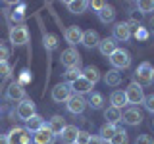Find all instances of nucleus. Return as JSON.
Masks as SVG:
<instances>
[{"label":"nucleus","instance_id":"nucleus-1","mask_svg":"<svg viewBox=\"0 0 154 144\" xmlns=\"http://www.w3.org/2000/svg\"><path fill=\"white\" fill-rule=\"evenodd\" d=\"M139 86H150L154 83V67L148 62H143L141 65L135 69V81Z\"/></svg>","mask_w":154,"mask_h":144},{"label":"nucleus","instance_id":"nucleus-2","mask_svg":"<svg viewBox=\"0 0 154 144\" xmlns=\"http://www.w3.org/2000/svg\"><path fill=\"white\" fill-rule=\"evenodd\" d=\"M29 29L25 25H21V23H17V25L10 27V42H12L14 46H25L29 42Z\"/></svg>","mask_w":154,"mask_h":144},{"label":"nucleus","instance_id":"nucleus-3","mask_svg":"<svg viewBox=\"0 0 154 144\" xmlns=\"http://www.w3.org/2000/svg\"><path fill=\"white\" fill-rule=\"evenodd\" d=\"M6 138H8V144H31L33 142L31 133L25 127H14L6 134Z\"/></svg>","mask_w":154,"mask_h":144},{"label":"nucleus","instance_id":"nucleus-4","mask_svg":"<svg viewBox=\"0 0 154 144\" xmlns=\"http://www.w3.org/2000/svg\"><path fill=\"white\" fill-rule=\"evenodd\" d=\"M110 64H112L114 69H127L131 65V54H129L125 48H118L112 56H110Z\"/></svg>","mask_w":154,"mask_h":144},{"label":"nucleus","instance_id":"nucleus-5","mask_svg":"<svg viewBox=\"0 0 154 144\" xmlns=\"http://www.w3.org/2000/svg\"><path fill=\"white\" fill-rule=\"evenodd\" d=\"M60 62H62V65H64L66 69H71V67H79V65H81V56H79V52H77L75 48H67V50L62 52Z\"/></svg>","mask_w":154,"mask_h":144},{"label":"nucleus","instance_id":"nucleus-6","mask_svg":"<svg viewBox=\"0 0 154 144\" xmlns=\"http://www.w3.org/2000/svg\"><path fill=\"white\" fill-rule=\"evenodd\" d=\"M71 96H73V90H71V86L67 83H60V85H56L54 88H52V100L58 102V104L67 102Z\"/></svg>","mask_w":154,"mask_h":144},{"label":"nucleus","instance_id":"nucleus-7","mask_svg":"<svg viewBox=\"0 0 154 144\" xmlns=\"http://www.w3.org/2000/svg\"><path fill=\"white\" fill-rule=\"evenodd\" d=\"M125 92V100H127V104H143L144 100V94H143V86H139L137 83H129V86L123 90Z\"/></svg>","mask_w":154,"mask_h":144},{"label":"nucleus","instance_id":"nucleus-8","mask_svg":"<svg viewBox=\"0 0 154 144\" xmlns=\"http://www.w3.org/2000/svg\"><path fill=\"white\" fill-rule=\"evenodd\" d=\"M16 113H17V117L21 119V121H27V119H31L33 115H35V102H33L31 98L21 100V102L17 104Z\"/></svg>","mask_w":154,"mask_h":144},{"label":"nucleus","instance_id":"nucleus-9","mask_svg":"<svg viewBox=\"0 0 154 144\" xmlns=\"http://www.w3.org/2000/svg\"><path fill=\"white\" fill-rule=\"evenodd\" d=\"M67 106V112L69 113H75V115H81L85 112V108H87V100H85V96H79V94H73L69 100L66 102Z\"/></svg>","mask_w":154,"mask_h":144},{"label":"nucleus","instance_id":"nucleus-10","mask_svg":"<svg viewBox=\"0 0 154 144\" xmlns=\"http://www.w3.org/2000/svg\"><path fill=\"white\" fill-rule=\"evenodd\" d=\"M114 29V40H119V42H127L131 38V27H129V21H119L112 27Z\"/></svg>","mask_w":154,"mask_h":144},{"label":"nucleus","instance_id":"nucleus-11","mask_svg":"<svg viewBox=\"0 0 154 144\" xmlns=\"http://www.w3.org/2000/svg\"><path fill=\"white\" fill-rule=\"evenodd\" d=\"M54 140H56V134L48 129V125H45L33 134V144H54Z\"/></svg>","mask_w":154,"mask_h":144},{"label":"nucleus","instance_id":"nucleus-12","mask_svg":"<svg viewBox=\"0 0 154 144\" xmlns=\"http://www.w3.org/2000/svg\"><path fill=\"white\" fill-rule=\"evenodd\" d=\"M122 121L125 125H131V127H137V125L143 123V113L139 112L137 108H129L122 113Z\"/></svg>","mask_w":154,"mask_h":144},{"label":"nucleus","instance_id":"nucleus-13","mask_svg":"<svg viewBox=\"0 0 154 144\" xmlns=\"http://www.w3.org/2000/svg\"><path fill=\"white\" fill-rule=\"evenodd\" d=\"M6 96H8V100H12V102H21V100H25V86H21L17 81H14V83L8 86Z\"/></svg>","mask_w":154,"mask_h":144},{"label":"nucleus","instance_id":"nucleus-14","mask_svg":"<svg viewBox=\"0 0 154 144\" xmlns=\"http://www.w3.org/2000/svg\"><path fill=\"white\" fill-rule=\"evenodd\" d=\"M64 37H66V42L69 44V48H73L75 44H79V42H81L83 31H81V27H77V25H69V27L66 29Z\"/></svg>","mask_w":154,"mask_h":144},{"label":"nucleus","instance_id":"nucleus-15","mask_svg":"<svg viewBox=\"0 0 154 144\" xmlns=\"http://www.w3.org/2000/svg\"><path fill=\"white\" fill-rule=\"evenodd\" d=\"M98 50H100V54H102V56L110 58V56H112L116 50H118V42H116L112 37L100 38V42H98Z\"/></svg>","mask_w":154,"mask_h":144},{"label":"nucleus","instance_id":"nucleus-16","mask_svg":"<svg viewBox=\"0 0 154 144\" xmlns=\"http://www.w3.org/2000/svg\"><path fill=\"white\" fill-rule=\"evenodd\" d=\"M100 42V37L98 33L94 31V29H89V31H83V37H81V44L85 48H89V50H93L94 46H98Z\"/></svg>","mask_w":154,"mask_h":144},{"label":"nucleus","instance_id":"nucleus-17","mask_svg":"<svg viewBox=\"0 0 154 144\" xmlns=\"http://www.w3.org/2000/svg\"><path fill=\"white\" fill-rule=\"evenodd\" d=\"M71 86V90H73V94H79V96H83V94H89V92H93V86L94 85H91L89 81H85L83 77H79L77 81H73V83L69 85Z\"/></svg>","mask_w":154,"mask_h":144},{"label":"nucleus","instance_id":"nucleus-18","mask_svg":"<svg viewBox=\"0 0 154 144\" xmlns=\"http://www.w3.org/2000/svg\"><path fill=\"white\" fill-rule=\"evenodd\" d=\"M77 134H79V129H77L75 125H66V129L60 133V138H62L64 144H75Z\"/></svg>","mask_w":154,"mask_h":144},{"label":"nucleus","instance_id":"nucleus-19","mask_svg":"<svg viewBox=\"0 0 154 144\" xmlns=\"http://www.w3.org/2000/svg\"><path fill=\"white\" fill-rule=\"evenodd\" d=\"M81 77H83L85 81H89L91 85H96L100 81V71L96 65H87L85 69H81Z\"/></svg>","mask_w":154,"mask_h":144},{"label":"nucleus","instance_id":"nucleus-20","mask_svg":"<svg viewBox=\"0 0 154 144\" xmlns=\"http://www.w3.org/2000/svg\"><path fill=\"white\" fill-rule=\"evenodd\" d=\"M96 16H98V19H100L102 23H106V25H108V23H112L114 19H116V8L112 6V4L106 2V4H104V8L100 10Z\"/></svg>","mask_w":154,"mask_h":144},{"label":"nucleus","instance_id":"nucleus-21","mask_svg":"<svg viewBox=\"0 0 154 144\" xmlns=\"http://www.w3.org/2000/svg\"><path fill=\"white\" fill-rule=\"evenodd\" d=\"M104 119H106V123H110V125H118L122 121V110L114 108V106L106 108L104 110Z\"/></svg>","mask_w":154,"mask_h":144},{"label":"nucleus","instance_id":"nucleus-22","mask_svg":"<svg viewBox=\"0 0 154 144\" xmlns=\"http://www.w3.org/2000/svg\"><path fill=\"white\" fill-rule=\"evenodd\" d=\"M48 129H50V131L54 133L56 136H60V133L66 129V121H64V117H62V115H52L50 121H48Z\"/></svg>","mask_w":154,"mask_h":144},{"label":"nucleus","instance_id":"nucleus-23","mask_svg":"<svg viewBox=\"0 0 154 144\" xmlns=\"http://www.w3.org/2000/svg\"><path fill=\"white\" fill-rule=\"evenodd\" d=\"M66 8L69 10L71 14H85L87 10H89V2H85V0H69V2H66Z\"/></svg>","mask_w":154,"mask_h":144},{"label":"nucleus","instance_id":"nucleus-24","mask_svg":"<svg viewBox=\"0 0 154 144\" xmlns=\"http://www.w3.org/2000/svg\"><path fill=\"white\" fill-rule=\"evenodd\" d=\"M122 127H118V125H110V123H104L102 127H100V133H98V136L102 138L104 142H110V138L114 136L116 133L119 131Z\"/></svg>","mask_w":154,"mask_h":144},{"label":"nucleus","instance_id":"nucleus-25","mask_svg":"<svg viewBox=\"0 0 154 144\" xmlns=\"http://www.w3.org/2000/svg\"><path fill=\"white\" fill-rule=\"evenodd\" d=\"M42 127H45V119H42L38 113H35L31 119H27V121H25V129H27L29 133H33V134H35L38 129H42Z\"/></svg>","mask_w":154,"mask_h":144},{"label":"nucleus","instance_id":"nucleus-26","mask_svg":"<svg viewBox=\"0 0 154 144\" xmlns=\"http://www.w3.org/2000/svg\"><path fill=\"white\" fill-rule=\"evenodd\" d=\"M102 81L108 86H119V85H122V73H119L118 69H110L108 73H104Z\"/></svg>","mask_w":154,"mask_h":144},{"label":"nucleus","instance_id":"nucleus-27","mask_svg":"<svg viewBox=\"0 0 154 144\" xmlns=\"http://www.w3.org/2000/svg\"><path fill=\"white\" fill-rule=\"evenodd\" d=\"M110 104H112L114 108H118V110H122L123 106H127V100H125L123 90H114L112 96H110Z\"/></svg>","mask_w":154,"mask_h":144},{"label":"nucleus","instance_id":"nucleus-28","mask_svg":"<svg viewBox=\"0 0 154 144\" xmlns=\"http://www.w3.org/2000/svg\"><path fill=\"white\" fill-rule=\"evenodd\" d=\"M87 106L93 110H102L104 108V96L100 92H91L89 100H87Z\"/></svg>","mask_w":154,"mask_h":144},{"label":"nucleus","instance_id":"nucleus-29","mask_svg":"<svg viewBox=\"0 0 154 144\" xmlns=\"http://www.w3.org/2000/svg\"><path fill=\"white\" fill-rule=\"evenodd\" d=\"M42 46H45L48 52H54L58 48V37L52 35V33H46V35L42 37Z\"/></svg>","mask_w":154,"mask_h":144},{"label":"nucleus","instance_id":"nucleus-30","mask_svg":"<svg viewBox=\"0 0 154 144\" xmlns=\"http://www.w3.org/2000/svg\"><path fill=\"white\" fill-rule=\"evenodd\" d=\"M108 144H129V136H127V133H125L123 129H119V131L116 133L112 138H110V142H108Z\"/></svg>","mask_w":154,"mask_h":144},{"label":"nucleus","instance_id":"nucleus-31","mask_svg":"<svg viewBox=\"0 0 154 144\" xmlns=\"http://www.w3.org/2000/svg\"><path fill=\"white\" fill-rule=\"evenodd\" d=\"M64 77H66L67 85H71V83H73V81H77V79H79V77H81V69H79V67H71V69H66Z\"/></svg>","mask_w":154,"mask_h":144},{"label":"nucleus","instance_id":"nucleus-32","mask_svg":"<svg viewBox=\"0 0 154 144\" xmlns=\"http://www.w3.org/2000/svg\"><path fill=\"white\" fill-rule=\"evenodd\" d=\"M137 8L141 14H152L154 12V0H141V2H137Z\"/></svg>","mask_w":154,"mask_h":144},{"label":"nucleus","instance_id":"nucleus-33","mask_svg":"<svg viewBox=\"0 0 154 144\" xmlns=\"http://www.w3.org/2000/svg\"><path fill=\"white\" fill-rule=\"evenodd\" d=\"M143 106H144V110H146V112L154 113V94H148V96H144V100H143Z\"/></svg>","mask_w":154,"mask_h":144},{"label":"nucleus","instance_id":"nucleus-34","mask_svg":"<svg viewBox=\"0 0 154 144\" xmlns=\"http://www.w3.org/2000/svg\"><path fill=\"white\" fill-rule=\"evenodd\" d=\"M10 17H12V21H21V19L25 17V12H23V6H19L17 10H14V12L10 14Z\"/></svg>","mask_w":154,"mask_h":144},{"label":"nucleus","instance_id":"nucleus-35","mask_svg":"<svg viewBox=\"0 0 154 144\" xmlns=\"http://www.w3.org/2000/svg\"><path fill=\"white\" fill-rule=\"evenodd\" d=\"M89 138H91V134L87 133V131H79V134H77V140H75V144H89Z\"/></svg>","mask_w":154,"mask_h":144},{"label":"nucleus","instance_id":"nucleus-36","mask_svg":"<svg viewBox=\"0 0 154 144\" xmlns=\"http://www.w3.org/2000/svg\"><path fill=\"white\" fill-rule=\"evenodd\" d=\"M10 71H12V67H10L8 62H0V79L8 77V75H10Z\"/></svg>","mask_w":154,"mask_h":144},{"label":"nucleus","instance_id":"nucleus-37","mask_svg":"<svg viewBox=\"0 0 154 144\" xmlns=\"http://www.w3.org/2000/svg\"><path fill=\"white\" fill-rule=\"evenodd\" d=\"M8 58H10V50H8V46L0 40V62H8Z\"/></svg>","mask_w":154,"mask_h":144},{"label":"nucleus","instance_id":"nucleus-38","mask_svg":"<svg viewBox=\"0 0 154 144\" xmlns=\"http://www.w3.org/2000/svg\"><path fill=\"white\" fill-rule=\"evenodd\" d=\"M135 144H154V140H152L150 134H139L137 140H135Z\"/></svg>","mask_w":154,"mask_h":144},{"label":"nucleus","instance_id":"nucleus-39","mask_svg":"<svg viewBox=\"0 0 154 144\" xmlns=\"http://www.w3.org/2000/svg\"><path fill=\"white\" fill-rule=\"evenodd\" d=\"M104 4H106V2H102V0H94V2H89V8H93V10H94V12H96V14H98V12H100V10H102V8H104Z\"/></svg>","mask_w":154,"mask_h":144},{"label":"nucleus","instance_id":"nucleus-40","mask_svg":"<svg viewBox=\"0 0 154 144\" xmlns=\"http://www.w3.org/2000/svg\"><path fill=\"white\" fill-rule=\"evenodd\" d=\"M89 144H106L102 138L98 136V134H91V138H89Z\"/></svg>","mask_w":154,"mask_h":144},{"label":"nucleus","instance_id":"nucleus-41","mask_svg":"<svg viewBox=\"0 0 154 144\" xmlns=\"http://www.w3.org/2000/svg\"><path fill=\"white\" fill-rule=\"evenodd\" d=\"M148 31H150L152 35H154V17L150 19V23H148Z\"/></svg>","mask_w":154,"mask_h":144},{"label":"nucleus","instance_id":"nucleus-42","mask_svg":"<svg viewBox=\"0 0 154 144\" xmlns=\"http://www.w3.org/2000/svg\"><path fill=\"white\" fill-rule=\"evenodd\" d=\"M0 144H8V138H6V134H0Z\"/></svg>","mask_w":154,"mask_h":144},{"label":"nucleus","instance_id":"nucleus-43","mask_svg":"<svg viewBox=\"0 0 154 144\" xmlns=\"http://www.w3.org/2000/svg\"><path fill=\"white\" fill-rule=\"evenodd\" d=\"M31 144H33V142H31Z\"/></svg>","mask_w":154,"mask_h":144}]
</instances>
